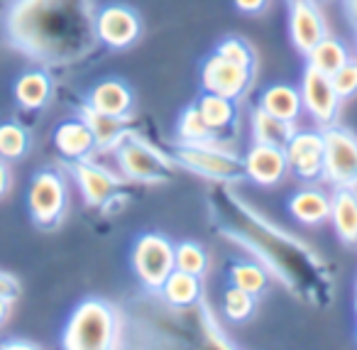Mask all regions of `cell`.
<instances>
[{"mask_svg":"<svg viewBox=\"0 0 357 350\" xmlns=\"http://www.w3.org/2000/svg\"><path fill=\"white\" fill-rule=\"evenodd\" d=\"M96 0H8L0 35L40 66H71L100 47Z\"/></svg>","mask_w":357,"mask_h":350,"instance_id":"obj_1","label":"cell"},{"mask_svg":"<svg viewBox=\"0 0 357 350\" xmlns=\"http://www.w3.org/2000/svg\"><path fill=\"white\" fill-rule=\"evenodd\" d=\"M120 311L110 301L91 296L76 304L61 330L66 350H110L120 343Z\"/></svg>","mask_w":357,"mask_h":350,"instance_id":"obj_2","label":"cell"},{"mask_svg":"<svg viewBox=\"0 0 357 350\" xmlns=\"http://www.w3.org/2000/svg\"><path fill=\"white\" fill-rule=\"evenodd\" d=\"M174 162L199 174V177L213 179V182L230 184L245 177L243 159L235 154L230 143L223 138H213L196 145L176 143L174 145Z\"/></svg>","mask_w":357,"mask_h":350,"instance_id":"obj_3","label":"cell"},{"mask_svg":"<svg viewBox=\"0 0 357 350\" xmlns=\"http://www.w3.org/2000/svg\"><path fill=\"white\" fill-rule=\"evenodd\" d=\"M113 154L120 174L135 184H164L174 172V157H167L132 130L120 140Z\"/></svg>","mask_w":357,"mask_h":350,"instance_id":"obj_4","label":"cell"},{"mask_svg":"<svg viewBox=\"0 0 357 350\" xmlns=\"http://www.w3.org/2000/svg\"><path fill=\"white\" fill-rule=\"evenodd\" d=\"M69 208V184L56 169H42L32 177L27 189V211L35 226L54 228Z\"/></svg>","mask_w":357,"mask_h":350,"instance_id":"obj_5","label":"cell"},{"mask_svg":"<svg viewBox=\"0 0 357 350\" xmlns=\"http://www.w3.org/2000/svg\"><path fill=\"white\" fill-rule=\"evenodd\" d=\"M174 242L162 233H142L132 245V272L147 289L159 291L176 270Z\"/></svg>","mask_w":357,"mask_h":350,"instance_id":"obj_6","label":"cell"},{"mask_svg":"<svg viewBox=\"0 0 357 350\" xmlns=\"http://www.w3.org/2000/svg\"><path fill=\"white\" fill-rule=\"evenodd\" d=\"M326 140V172L323 182L333 187L357 189V135L342 125L323 128Z\"/></svg>","mask_w":357,"mask_h":350,"instance_id":"obj_7","label":"cell"},{"mask_svg":"<svg viewBox=\"0 0 357 350\" xmlns=\"http://www.w3.org/2000/svg\"><path fill=\"white\" fill-rule=\"evenodd\" d=\"M301 101H303V113L316 123V128H331L340 118L342 99L337 96L335 86H333V76L323 74V71L306 66L301 74Z\"/></svg>","mask_w":357,"mask_h":350,"instance_id":"obj_8","label":"cell"},{"mask_svg":"<svg viewBox=\"0 0 357 350\" xmlns=\"http://www.w3.org/2000/svg\"><path fill=\"white\" fill-rule=\"evenodd\" d=\"M255 84V66H243L220 54L206 57L201 64V86L206 94H218L225 99L240 101L250 94Z\"/></svg>","mask_w":357,"mask_h":350,"instance_id":"obj_9","label":"cell"},{"mask_svg":"<svg viewBox=\"0 0 357 350\" xmlns=\"http://www.w3.org/2000/svg\"><path fill=\"white\" fill-rule=\"evenodd\" d=\"M289 162V174L298 179V182L316 184L323 182V172H326V140H323V130H296L289 145L284 147Z\"/></svg>","mask_w":357,"mask_h":350,"instance_id":"obj_10","label":"cell"},{"mask_svg":"<svg viewBox=\"0 0 357 350\" xmlns=\"http://www.w3.org/2000/svg\"><path fill=\"white\" fill-rule=\"evenodd\" d=\"M69 172H71V177H74L76 187H79L84 203L91 208L108 206V203L120 194L123 184L128 182L125 177L115 174L113 169L91 162V157L69 162Z\"/></svg>","mask_w":357,"mask_h":350,"instance_id":"obj_11","label":"cell"},{"mask_svg":"<svg viewBox=\"0 0 357 350\" xmlns=\"http://www.w3.org/2000/svg\"><path fill=\"white\" fill-rule=\"evenodd\" d=\"M96 32H98L100 47L128 50L142 35V20L135 8L123 6V3H108L96 13Z\"/></svg>","mask_w":357,"mask_h":350,"instance_id":"obj_12","label":"cell"},{"mask_svg":"<svg viewBox=\"0 0 357 350\" xmlns=\"http://www.w3.org/2000/svg\"><path fill=\"white\" fill-rule=\"evenodd\" d=\"M289 37L303 57L328 37V22L318 0H289Z\"/></svg>","mask_w":357,"mask_h":350,"instance_id":"obj_13","label":"cell"},{"mask_svg":"<svg viewBox=\"0 0 357 350\" xmlns=\"http://www.w3.org/2000/svg\"><path fill=\"white\" fill-rule=\"evenodd\" d=\"M245 177L257 187H277L289 177V162L284 147L252 143L243 157Z\"/></svg>","mask_w":357,"mask_h":350,"instance_id":"obj_14","label":"cell"},{"mask_svg":"<svg viewBox=\"0 0 357 350\" xmlns=\"http://www.w3.org/2000/svg\"><path fill=\"white\" fill-rule=\"evenodd\" d=\"M86 105H91L93 110L105 115H113V118L132 120L135 113V94L123 79H103L89 91V99Z\"/></svg>","mask_w":357,"mask_h":350,"instance_id":"obj_15","label":"cell"},{"mask_svg":"<svg viewBox=\"0 0 357 350\" xmlns=\"http://www.w3.org/2000/svg\"><path fill=\"white\" fill-rule=\"evenodd\" d=\"M54 147L66 162H76V159H89L93 152H98L96 147L93 130L89 128L81 115L69 118L64 123L56 125L54 130Z\"/></svg>","mask_w":357,"mask_h":350,"instance_id":"obj_16","label":"cell"},{"mask_svg":"<svg viewBox=\"0 0 357 350\" xmlns=\"http://www.w3.org/2000/svg\"><path fill=\"white\" fill-rule=\"evenodd\" d=\"M17 105L25 110H45L54 99V79L45 66L22 71L13 86Z\"/></svg>","mask_w":357,"mask_h":350,"instance_id":"obj_17","label":"cell"},{"mask_svg":"<svg viewBox=\"0 0 357 350\" xmlns=\"http://www.w3.org/2000/svg\"><path fill=\"white\" fill-rule=\"evenodd\" d=\"M289 213L294 221L303 226H321L331 221V194H326L318 187L298 189L289 198Z\"/></svg>","mask_w":357,"mask_h":350,"instance_id":"obj_18","label":"cell"},{"mask_svg":"<svg viewBox=\"0 0 357 350\" xmlns=\"http://www.w3.org/2000/svg\"><path fill=\"white\" fill-rule=\"evenodd\" d=\"M331 223L345 245H357V189L337 187L331 194Z\"/></svg>","mask_w":357,"mask_h":350,"instance_id":"obj_19","label":"cell"},{"mask_svg":"<svg viewBox=\"0 0 357 350\" xmlns=\"http://www.w3.org/2000/svg\"><path fill=\"white\" fill-rule=\"evenodd\" d=\"M257 105L262 110H267V113L277 115V118L289 120V123H298V118H301V113H303L301 91L289 84L267 86V89L259 94Z\"/></svg>","mask_w":357,"mask_h":350,"instance_id":"obj_20","label":"cell"},{"mask_svg":"<svg viewBox=\"0 0 357 350\" xmlns=\"http://www.w3.org/2000/svg\"><path fill=\"white\" fill-rule=\"evenodd\" d=\"M81 118L89 123V128L93 130V138H96V147L98 152H113L118 147V143L130 133V120H123V118H113V115H105V113H98L93 110L91 105H81L79 110Z\"/></svg>","mask_w":357,"mask_h":350,"instance_id":"obj_21","label":"cell"},{"mask_svg":"<svg viewBox=\"0 0 357 350\" xmlns=\"http://www.w3.org/2000/svg\"><path fill=\"white\" fill-rule=\"evenodd\" d=\"M162 299L174 309H189L204 299V277L189 275V272L174 270L164 286L159 289Z\"/></svg>","mask_w":357,"mask_h":350,"instance_id":"obj_22","label":"cell"},{"mask_svg":"<svg viewBox=\"0 0 357 350\" xmlns=\"http://www.w3.org/2000/svg\"><path fill=\"white\" fill-rule=\"evenodd\" d=\"M296 123H289L282 120L277 115L267 113L257 105L252 108L250 115V133H252V143H264V145H274V147H287L289 140L296 133Z\"/></svg>","mask_w":357,"mask_h":350,"instance_id":"obj_23","label":"cell"},{"mask_svg":"<svg viewBox=\"0 0 357 350\" xmlns=\"http://www.w3.org/2000/svg\"><path fill=\"white\" fill-rule=\"evenodd\" d=\"M196 108L201 110L204 120L208 123V128L215 135L225 133V130L235 128V120H238V101L225 99L218 94H201L196 101Z\"/></svg>","mask_w":357,"mask_h":350,"instance_id":"obj_24","label":"cell"},{"mask_svg":"<svg viewBox=\"0 0 357 350\" xmlns=\"http://www.w3.org/2000/svg\"><path fill=\"white\" fill-rule=\"evenodd\" d=\"M306 59H308V66H313V69L333 76L340 66L347 64L350 52H347V47L342 45L340 40H335V37L328 35V37H323V40L318 42L311 52H308Z\"/></svg>","mask_w":357,"mask_h":350,"instance_id":"obj_25","label":"cell"},{"mask_svg":"<svg viewBox=\"0 0 357 350\" xmlns=\"http://www.w3.org/2000/svg\"><path fill=\"white\" fill-rule=\"evenodd\" d=\"M213 138H220L215 135L213 130L208 128V123L204 120L201 110L194 105L184 108L178 113V120H176V143H184V145H196V143H206V140H213Z\"/></svg>","mask_w":357,"mask_h":350,"instance_id":"obj_26","label":"cell"},{"mask_svg":"<svg viewBox=\"0 0 357 350\" xmlns=\"http://www.w3.org/2000/svg\"><path fill=\"white\" fill-rule=\"evenodd\" d=\"M30 133L17 120H6L0 123V157L8 162H17L30 152Z\"/></svg>","mask_w":357,"mask_h":350,"instance_id":"obj_27","label":"cell"},{"mask_svg":"<svg viewBox=\"0 0 357 350\" xmlns=\"http://www.w3.org/2000/svg\"><path fill=\"white\" fill-rule=\"evenodd\" d=\"M228 277L233 286H240V289L250 291V294H255V296L264 294L269 286L267 270H264L262 265H257V262H250V260L235 262V265L230 267Z\"/></svg>","mask_w":357,"mask_h":350,"instance_id":"obj_28","label":"cell"},{"mask_svg":"<svg viewBox=\"0 0 357 350\" xmlns=\"http://www.w3.org/2000/svg\"><path fill=\"white\" fill-rule=\"evenodd\" d=\"M174 260H176V270L189 272V275H196V277H206L211 270L208 252L196 240L176 242V247H174Z\"/></svg>","mask_w":357,"mask_h":350,"instance_id":"obj_29","label":"cell"},{"mask_svg":"<svg viewBox=\"0 0 357 350\" xmlns=\"http://www.w3.org/2000/svg\"><path fill=\"white\" fill-rule=\"evenodd\" d=\"M255 306H257V296L250 294V291L240 289V286L230 284L223 291V314L233 323H243L250 316L255 314Z\"/></svg>","mask_w":357,"mask_h":350,"instance_id":"obj_30","label":"cell"},{"mask_svg":"<svg viewBox=\"0 0 357 350\" xmlns=\"http://www.w3.org/2000/svg\"><path fill=\"white\" fill-rule=\"evenodd\" d=\"M215 54L225 57V59L235 61V64H243V66H255L257 64V57H255V50L248 45L245 40L240 37H225L215 45Z\"/></svg>","mask_w":357,"mask_h":350,"instance_id":"obj_31","label":"cell"},{"mask_svg":"<svg viewBox=\"0 0 357 350\" xmlns=\"http://www.w3.org/2000/svg\"><path fill=\"white\" fill-rule=\"evenodd\" d=\"M333 86H335L337 96H340L342 101L357 96V57H350L347 64L340 66V69L333 74Z\"/></svg>","mask_w":357,"mask_h":350,"instance_id":"obj_32","label":"cell"},{"mask_svg":"<svg viewBox=\"0 0 357 350\" xmlns=\"http://www.w3.org/2000/svg\"><path fill=\"white\" fill-rule=\"evenodd\" d=\"M20 294V284L13 275L0 270V296H8V299H17Z\"/></svg>","mask_w":357,"mask_h":350,"instance_id":"obj_33","label":"cell"},{"mask_svg":"<svg viewBox=\"0 0 357 350\" xmlns=\"http://www.w3.org/2000/svg\"><path fill=\"white\" fill-rule=\"evenodd\" d=\"M233 3L245 15H259V13H264L269 6V0H233Z\"/></svg>","mask_w":357,"mask_h":350,"instance_id":"obj_34","label":"cell"},{"mask_svg":"<svg viewBox=\"0 0 357 350\" xmlns=\"http://www.w3.org/2000/svg\"><path fill=\"white\" fill-rule=\"evenodd\" d=\"M13 189V169L8 159L0 157V198L8 196V191Z\"/></svg>","mask_w":357,"mask_h":350,"instance_id":"obj_35","label":"cell"},{"mask_svg":"<svg viewBox=\"0 0 357 350\" xmlns=\"http://www.w3.org/2000/svg\"><path fill=\"white\" fill-rule=\"evenodd\" d=\"M13 304H15V299H8V296H0V326H3L8 319H10V314H13Z\"/></svg>","mask_w":357,"mask_h":350,"instance_id":"obj_36","label":"cell"},{"mask_svg":"<svg viewBox=\"0 0 357 350\" xmlns=\"http://www.w3.org/2000/svg\"><path fill=\"white\" fill-rule=\"evenodd\" d=\"M342 6H345V13L350 17V22L357 27V0H342Z\"/></svg>","mask_w":357,"mask_h":350,"instance_id":"obj_37","label":"cell"},{"mask_svg":"<svg viewBox=\"0 0 357 350\" xmlns=\"http://www.w3.org/2000/svg\"><path fill=\"white\" fill-rule=\"evenodd\" d=\"M3 348H35V345H22V343H10V345H3Z\"/></svg>","mask_w":357,"mask_h":350,"instance_id":"obj_38","label":"cell"},{"mask_svg":"<svg viewBox=\"0 0 357 350\" xmlns=\"http://www.w3.org/2000/svg\"><path fill=\"white\" fill-rule=\"evenodd\" d=\"M355 314H357V291H355Z\"/></svg>","mask_w":357,"mask_h":350,"instance_id":"obj_39","label":"cell"}]
</instances>
